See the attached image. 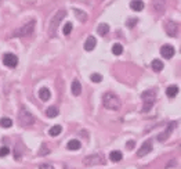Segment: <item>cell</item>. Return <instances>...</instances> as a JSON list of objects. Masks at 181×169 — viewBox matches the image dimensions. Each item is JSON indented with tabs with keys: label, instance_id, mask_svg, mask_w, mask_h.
Here are the masks:
<instances>
[{
	"label": "cell",
	"instance_id": "cell-1",
	"mask_svg": "<svg viewBox=\"0 0 181 169\" xmlns=\"http://www.w3.org/2000/svg\"><path fill=\"white\" fill-rule=\"evenodd\" d=\"M102 104H104V107L109 111H119L120 110V106H122L120 98H119L115 93H111V92H108V93L104 94V97H102Z\"/></svg>",
	"mask_w": 181,
	"mask_h": 169
},
{
	"label": "cell",
	"instance_id": "cell-2",
	"mask_svg": "<svg viewBox=\"0 0 181 169\" xmlns=\"http://www.w3.org/2000/svg\"><path fill=\"white\" fill-rule=\"evenodd\" d=\"M65 15H66L65 10H60V11L56 12V15H54L53 18H51L50 24H48V35H50V36H54V35H56L58 25H60V22L65 18Z\"/></svg>",
	"mask_w": 181,
	"mask_h": 169
},
{
	"label": "cell",
	"instance_id": "cell-3",
	"mask_svg": "<svg viewBox=\"0 0 181 169\" xmlns=\"http://www.w3.org/2000/svg\"><path fill=\"white\" fill-rule=\"evenodd\" d=\"M18 121L22 126H31L35 123V117L32 115V112L27 108L22 107L19 110V114H18Z\"/></svg>",
	"mask_w": 181,
	"mask_h": 169
},
{
	"label": "cell",
	"instance_id": "cell-4",
	"mask_svg": "<svg viewBox=\"0 0 181 169\" xmlns=\"http://www.w3.org/2000/svg\"><path fill=\"white\" fill-rule=\"evenodd\" d=\"M155 90H147L141 94V98L144 101V108H143V112H147V111L151 110V107L154 106V101H155Z\"/></svg>",
	"mask_w": 181,
	"mask_h": 169
},
{
	"label": "cell",
	"instance_id": "cell-5",
	"mask_svg": "<svg viewBox=\"0 0 181 169\" xmlns=\"http://www.w3.org/2000/svg\"><path fill=\"white\" fill-rule=\"evenodd\" d=\"M33 29H35V21L32 20V21L27 22L25 25H22L19 29L15 31L14 36H28V35H31L33 32Z\"/></svg>",
	"mask_w": 181,
	"mask_h": 169
},
{
	"label": "cell",
	"instance_id": "cell-6",
	"mask_svg": "<svg viewBox=\"0 0 181 169\" xmlns=\"http://www.w3.org/2000/svg\"><path fill=\"white\" fill-rule=\"evenodd\" d=\"M3 64L8 68H15L18 65V57L12 53H7L3 56Z\"/></svg>",
	"mask_w": 181,
	"mask_h": 169
},
{
	"label": "cell",
	"instance_id": "cell-7",
	"mask_svg": "<svg viewBox=\"0 0 181 169\" xmlns=\"http://www.w3.org/2000/svg\"><path fill=\"white\" fill-rule=\"evenodd\" d=\"M85 162H86V165H100V164H104L105 158H104V155H102V154L97 152V154H93V155L86 157Z\"/></svg>",
	"mask_w": 181,
	"mask_h": 169
},
{
	"label": "cell",
	"instance_id": "cell-8",
	"mask_svg": "<svg viewBox=\"0 0 181 169\" xmlns=\"http://www.w3.org/2000/svg\"><path fill=\"white\" fill-rule=\"evenodd\" d=\"M152 151V142L151 140H147V142L143 143V146H141L140 148H138L137 151V157H144V155H147L148 152Z\"/></svg>",
	"mask_w": 181,
	"mask_h": 169
},
{
	"label": "cell",
	"instance_id": "cell-9",
	"mask_svg": "<svg viewBox=\"0 0 181 169\" xmlns=\"http://www.w3.org/2000/svg\"><path fill=\"white\" fill-rule=\"evenodd\" d=\"M166 33L172 37H176L179 35V24L174 21H170L166 24Z\"/></svg>",
	"mask_w": 181,
	"mask_h": 169
},
{
	"label": "cell",
	"instance_id": "cell-10",
	"mask_svg": "<svg viewBox=\"0 0 181 169\" xmlns=\"http://www.w3.org/2000/svg\"><path fill=\"white\" fill-rule=\"evenodd\" d=\"M174 47L172 46V44H163L162 46V49H160V54H162V57L163 58H166V60H170L172 57L174 56Z\"/></svg>",
	"mask_w": 181,
	"mask_h": 169
},
{
	"label": "cell",
	"instance_id": "cell-11",
	"mask_svg": "<svg viewBox=\"0 0 181 169\" xmlns=\"http://www.w3.org/2000/svg\"><path fill=\"white\" fill-rule=\"evenodd\" d=\"M152 7H154V10L156 12H163L164 7H166V2H164V0H154Z\"/></svg>",
	"mask_w": 181,
	"mask_h": 169
},
{
	"label": "cell",
	"instance_id": "cell-12",
	"mask_svg": "<svg viewBox=\"0 0 181 169\" xmlns=\"http://www.w3.org/2000/svg\"><path fill=\"white\" fill-rule=\"evenodd\" d=\"M144 2L143 0H131L130 2V8L133 11H143L144 10Z\"/></svg>",
	"mask_w": 181,
	"mask_h": 169
},
{
	"label": "cell",
	"instance_id": "cell-13",
	"mask_svg": "<svg viewBox=\"0 0 181 169\" xmlns=\"http://www.w3.org/2000/svg\"><path fill=\"white\" fill-rule=\"evenodd\" d=\"M95 46H97L95 37L94 36H89V37H87V40L85 42V50H86V52H91Z\"/></svg>",
	"mask_w": 181,
	"mask_h": 169
},
{
	"label": "cell",
	"instance_id": "cell-14",
	"mask_svg": "<svg viewBox=\"0 0 181 169\" xmlns=\"http://www.w3.org/2000/svg\"><path fill=\"white\" fill-rule=\"evenodd\" d=\"M176 126V122H173L172 125H169L167 126V130L164 133H162V135H159L158 136V140H160V142H164L167 137H169V135H172V132H173V127Z\"/></svg>",
	"mask_w": 181,
	"mask_h": 169
},
{
	"label": "cell",
	"instance_id": "cell-15",
	"mask_svg": "<svg viewBox=\"0 0 181 169\" xmlns=\"http://www.w3.org/2000/svg\"><path fill=\"white\" fill-rule=\"evenodd\" d=\"M39 97H40V100H42V101H47L48 98L51 97L50 90H48L47 87H42L40 90H39Z\"/></svg>",
	"mask_w": 181,
	"mask_h": 169
},
{
	"label": "cell",
	"instance_id": "cell-16",
	"mask_svg": "<svg viewBox=\"0 0 181 169\" xmlns=\"http://www.w3.org/2000/svg\"><path fill=\"white\" fill-rule=\"evenodd\" d=\"M82 93V85H80V82L75 79V81L72 82V94L73 96H79Z\"/></svg>",
	"mask_w": 181,
	"mask_h": 169
},
{
	"label": "cell",
	"instance_id": "cell-17",
	"mask_svg": "<svg viewBox=\"0 0 181 169\" xmlns=\"http://www.w3.org/2000/svg\"><path fill=\"white\" fill-rule=\"evenodd\" d=\"M66 147H68V150H71V151H75V150H79L80 147H82V144H80L79 140L73 139V140H69V142H68Z\"/></svg>",
	"mask_w": 181,
	"mask_h": 169
},
{
	"label": "cell",
	"instance_id": "cell-18",
	"mask_svg": "<svg viewBox=\"0 0 181 169\" xmlns=\"http://www.w3.org/2000/svg\"><path fill=\"white\" fill-rule=\"evenodd\" d=\"M122 158H123V155H122V152L118 151V150L111 151V154H109V159H111L112 162H119Z\"/></svg>",
	"mask_w": 181,
	"mask_h": 169
},
{
	"label": "cell",
	"instance_id": "cell-19",
	"mask_svg": "<svg viewBox=\"0 0 181 169\" xmlns=\"http://www.w3.org/2000/svg\"><path fill=\"white\" fill-rule=\"evenodd\" d=\"M166 94H167V97L169 98H173V97H176L177 94H179V87L177 86H170V87H167L166 89Z\"/></svg>",
	"mask_w": 181,
	"mask_h": 169
},
{
	"label": "cell",
	"instance_id": "cell-20",
	"mask_svg": "<svg viewBox=\"0 0 181 169\" xmlns=\"http://www.w3.org/2000/svg\"><path fill=\"white\" fill-rule=\"evenodd\" d=\"M97 32H98V35H101V36H105V35L109 32V25L108 24H100L98 28H97Z\"/></svg>",
	"mask_w": 181,
	"mask_h": 169
},
{
	"label": "cell",
	"instance_id": "cell-21",
	"mask_svg": "<svg viewBox=\"0 0 181 169\" xmlns=\"http://www.w3.org/2000/svg\"><path fill=\"white\" fill-rule=\"evenodd\" d=\"M61 132H62V127H61L60 125H54L50 130H48V135L53 136V137H56V136H58Z\"/></svg>",
	"mask_w": 181,
	"mask_h": 169
},
{
	"label": "cell",
	"instance_id": "cell-22",
	"mask_svg": "<svg viewBox=\"0 0 181 169\" xmlns=\"http://www.w3.org/2000/svg\"><path fill=\"white\" fill-rule=\"evenodd\" d=\"M46 115L48 117V118H56L57 115H58V108L57 107H48L47 110H46Z\"/></svg>",
	"mask_w": 181,
	"mask_h": 169
},
{
	"label": "cell",
	"instance_id": "cell-23",
	"mask_svg": "<svg viewBox=\"0 0 181 169\" xmlns=\"http://www.w3.org/2000/svg\"><path fill=\"white\" fill-rule=\"evenodd\" d=\"M152 69L155 72H159L163 69V62L160 61V60H154L152 61Z\"/></svg>",
	"mask_w": 181,
	"mask_h": 169
},
{
	"label": "cell",
	"instance_id": "cell-24",
	"mask_svg": "<svg viewBox=\"0 0 181 169\" xmlns=\"http://www.w3.org/2000/svg\"><path fill=\"white\" fill-rule=\"evenodd\" d=\"M73 12L77 15V20H80V21H83V22L87 21V14H86L85 11H80V10H77V8H73Z\"/></svg>",
	"mask_w": 181,
	"mask_h": 169
},
{
	"label": "cell",
	"instance_id": "cell-25",
	"mask_svg": "<svg viewBox=\"0 0 181 169\" xmlns=\"http://www.w3.org/2000/svg\"><path fill=\"white\" fill-rule=\"evenodd\" d=\"M112 53H114L115 56H120V54L123 53V46L119 43H115L114 46H112Z\"/></svg>",
	"mask_w": 181,
	"mask_h": 169
},
{
	"label": "cell",
	"instance_id": "cell-26",
	"mask_svg": "<svg viewBox=\"0 0 181 169\" xmlns=\"http://www.w3.org/2000/svg\"><path fill=\"white\" fill-rule=\"evenodd\" d=\"M0 126L2 127H11L12 126V121L10 119V118H2L0 119Z\"/></svg>",
	"mask_w": 181,
	"mask_h": 169
},
{
	"label": "cell",
	"instance_id": "cell-27",
	"mask_svg": "<svg viewBox=\"0 0 181 169\" xmlns=\"http://www.w3.org/2000/svg\"><path fill=\"white\" fill-rule=\"evenodd\" d=\"M72 28H73V25L71 24V22H66V24L64 25V29H62L64 35H69L71 32H72Z\"/></svg>",
	"mask_w": 181,
	"mask_h": 169
},
{
	"label": "cell",
	"instance_id": "cell-28",
	"mask_svg": "<svg viewBox=\"0 0 181 169\" xmlns=\"http://www.w3.org/2000/svg\"><path fill=\"white\" fill-rule=\"evenodd\" d=\"M90 79H91L93 82H95V83H100V82L102 81V76L100 74H93L91 76H90Z\"/></svg>",
	"mask_w": 181,
	"mask_h": 169
},
{
	"label": "cell",
	"instance_id": "cell-29",
	"mask_svg": "<svg viewBox=\"0 0 181 169\" xmlns=\"http://www.w3.org/2000/svg\"><path fill=\"white\" fill-rule=\"evenodd\" d=\"M137 21H138V20H137V18H129V20H127V21H126V25H127V27H129V28H133V27H134V25H135V24H137Z\"/></svg>",
	"mask_w": 181,
	"mask_h": 169
},
{
	"label": "cell",
	"instance_id": "cell-30",
	"mask_svg": "<svg viewBox=\"0 0 181 169\" xmlns=\"http://www.w3.org/2000/svg\"><path fill=\"white\" fill-rule=\"evenodd\" d=\"M8 147H0V157H6V155H8Z\"/></svg>",
	"mask_w": 181,
	"mask_h": 169
},
{
	"label": "cell",
	"instance_id": "cell-31",
	"mask_svg": "<svg viewBox=\"0 0 181 169\" xmlns=\"http://www.w3.org/2000/svg\"><path fill=\"white\" fill-rule=\"evenodd\" d=\"M48 152H50V151H48V150H47V147H46V146H42V150H40V152H39V155H47L48 154Z\"/></svg>",
	"mask_w": 181,
	"mask_h": 169
},
{
	"label": "cell",
	"instance_id": "cell-32",
	"mask_svg": "<svg viewBox=\"0 0 181 169\" xmlns=\"http://www.w3.org/2000/svg\"><path fill=\"white\" fill-rule=\"evenodd\" d=\"M39 169H56V168H54L51 164H42L40 167H39Z\"/></svg>",
	"mask_w": 181,
	"mask_h": 169
},
{
	"label": "cell",
	"instance_id": "cell-33",
	"mask_svg": "<svg viewBox=\"0 0 181 169\" xmlns=\"http://www.w3.org/2000/svg\"><path fill=\"white\" fill-rule=\"evenodd\" d=\"M126 147H127V148H133L134 147V142H133V140H130V142L126 144Z\"/></svg>",
	"mask_w": 181,
	"mask_h": 169
},
{
	"label": "cell",
	"instance_id": "cell-34",
	"mask_svg": "<svg viewBox=\"0 0 181 169\" xmlns=\"http://www.w3.org/2000/svg\"><path fill=\"white\" fill-rule=\"evenodd\" d=\"M170 162H172V164H167L166 165V168H170V167H176V159H172V161H170Z\"/></svg>",
	"mask_w": 181,
	"mask_h": 169
},
{
	"label": "cell",
	"instance_id": "cell-35",
	"mask_svg": "<svg viewBox=\"0 0 181 169\" xmlns=\"http://www.w3.org/2000/svg\"><path fill=\"white\" fill-rule=\"evenodd\" d=\"M0 2H2V0H0Z\"/></svg>",
	"mask_w": 181,
	"mask_h": 169
}]
</instances>
